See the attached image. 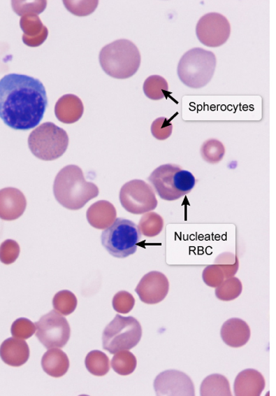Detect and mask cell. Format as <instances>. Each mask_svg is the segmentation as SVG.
Segmentation results:
<instances>
[{"label": "cell", "instance_id": "1", "mask_svg": "<svg viewBox=\"0 0 276 396\" xmlns=\"http://www.w3.org/2000/svg\"><path fill=\"white\" fill-rule=\"evenodd\" d=\"M48 105L47 91L38 79L10 73L0 80V118L10 128H36Z\"/></svg>", "mask_w": 276, "mask_h": 396}, {"label": "cell", "instance_id": "2", "mask_svg": "<svg viewBox=\"0 0 276 396\" xmlns=\"http://www.w3.org/2000/svg\"><path fill=\"white\" fill-rule=\"evenodd\" d=\"M56 200L64 208L78 211L89 201L99 197V189L85 181L83 171L77 165H68L57 175L54 183Z\"/></svg>", "mask_w": 276, "mask_h": 396}, {"label": "cell", "instance_id": "3", "mask_svg": "<svg viewBox=\"0 0 276 396\" xmlns=\"http://www.w3.org/2000/svg\"><path fill=\"white\" fill-rule=\"evenodd\" d=\"M99 60L108 76L126 79L133 76L139 70L141 55L133 43L128 39H119L102 48Z\"/></svg>", "mask_w": 276, "mask_h": 396}, {"label": "cell", "instance_id": "4", "mask_svg": "<svg viewBox=\"0 0 276 396\" xmlns=\"http://www.w3.org/2000/svg\"><path fill=\"white\" fill-rule=\"evenodd\" d=\"M216 66L214 53L203 48H193L182 57L177 66V76L188 87L203 88L214 77Z\"/></svg>", "mask_w": 276, "mask_h": 396}, {"label": "cell", "instance_id": "5", "mask_svg": "<svg viewBox=\"0 0 276 396\" xmlns=\"http://www.w3.org/2000/svg\"><path fill=\"white\" fill-rule=\"evenodd\" d=\"M30 150L37 158L49 162L59 159L68 146V136L54 123L45 122L31 132L28 139Z\"/></svg>", "mask_w": 276, "mask_h": 396}, {"label": "cell", "instance_id": "6", "mask_svg": "<svg viewBox=\"0 0 276 396\" xmlns=\"http://www.w3.org/2000/svg\"><path fill=\"white\" fill-rule=\"evenodd\" d=\"M141 233L134 222L118 218L101 234V243L112 256L125 258L134 255Z\"/></svg>", "mask_w": 276, "mask_h": 396}, {"label": "cell", "instance_id": "7", "mask_svg": "<svg viewBox=\"0 0 276 396\" xmlns=\"http://www.w3.org/2000/svg\"><path fill=\"white\" fill-rule=\"evenodd\" d=\"M142 334L138 320L117 314L103 332V348L111 354L130 350L140 343Z\"/></svg>", "mask_w": 276, "mask_h": 396}, {"label": "cell", "instance_id": "8", "mask_svg": "<svg viewBox=\"0 0 276 396\" xmlns=\"http://www.w3.org/2000/svg\"><path fill=\"white\" fill-rule=\"evenodd\" d=\"M119 201L126 211L134 215L147 213L158 205L152 187L141 180L126 183L120 189Z\"/></svg>", "mask_w": 276, "mask_h": 396}, {"label": "cell", "instance_id": "9", "mask_svg": "<svg viewBox=\"0 0 276 396\" xmlns=\"http://www.w3.org/2000/svg\"><path fill=\"white\" fill-rule=\"evenodd\" d=\"M36 335L48 349L62 348L71 338V326L68 320L56 311L43 316L36 323Z\"/></svg>", "mask_w": 276, "mask_h": 396}, {"label": "cell", "instance_id": "10", "mask_svg": "<svg viewBox=\"0 0 276 396\" xmlns=\"http://www.w3.org/2000/svg\"><path fill=\"white\" fill-rule=\"evenodd\" d=\"M231 33V27L225 16L209 13L201 17L196 27L199 41L206 47L218 48L225 44Z\"/></svg>", "mask_w": 276, "mask_h": 396}, {"label": "cell", "instance_id": "11", "mask_svg": "<svg viewBox=\"0 0 276 396\" xmlns=\"http://www.w3.org/2000/svg\"><path fill=\"white\" fill-rule=\"evenodd\" d=\"M155 393L158 396H194V386L185 373L177 370L161 372L154 382Z\"/></svg>", "mask_w": 276, "mask_h": 396}, {"label": "cell", "instance_id": "12", "mask_svg": "<svg viewBox=\"0 0 276 396\" xmlns=\"http://www.w3.org/2000/svg\"><path fill=\"white\" fill-rule=\"evenodd\" d=\"M169 289L170 283L166 275L159 271H152L142 278L136 292L143 303L154 305L165 299Z\"/></svg>", "mask_w": 276, "mask_h": 396}, {"label": "cell", "instance_id": "13", "mask_svg": "<svg viewBox=\"0 0 276 396\" xmlns=\"http://www.w3.org/2000/svg\"><path fill=\"white\" fill-rule=\"evenodd\" d=\"M180 169V166L178 165L164 164L154 170L151 176L148 177V181L152 183L155 192L161 199L175 201L182 197V195L176 190L174 185V176Z\"/></svg>", "mask_w": 276, "mask_h": 396}, {"label": "cell", "instance_id": "14", "mask_svg": "<svg viewBox=\"0 0 276 396\" xmlns=\"http://www.w3.org/2000/svg\"><path fill=\"white\" fill-rule=\"evenodd\" d=\"M26 208V197L19 189L7 188L0 190V219L5 221L19 219Z\"/></svg>", "mask_w": 276, "mask_h": 396}, {"label": "cell", "instance_id": "15", "mask_svg": "<svg viewBox=\"0 0 276 396\" xmlns=\"http://www.w3.org/2000/svg\"><path fill=\"white\" fill-rule=\"evenodd\" d=\"M266 386V380L260 372L245 369L235 377L234 393L235 396H260Z\"/></svg>", "mask_w": 276, "mask_h": 396}, {"label": "cell", "instance_id": "16", "mask_svg": "<svg viewBox=\"0 0 276 396\" xmlns=\"http://www.w3.org/2000/svg\"><path fill=\"white\" fill-rule=\"evenodd\" d=\"M221 337L228 346L240 348L249 342L251 330L248 324L240 318H231L223 324Z\"/></svg>", "mask_w": 276, "mask_h": 396}, {"label": "cell", "instance_id": "17", "mask_svg": "<svg viewBox=\"0 0 276 396\" xmlns=\"http://www.w3.org/2000/svg\"><path fill=\"white\" fill-rule=\"evenodd\" d=\"M20 27L24 31L22 41L31 48L41 45L48 37L49 31L37 15L21 17Z\"/></svg>", "mask_w": 276, "mask_h": 396}, {"label": "cell", "instance_id": "18", "mask_svg": "<svg viewBox=\"0 0 276 396\" xmlns=\"http://www.w3.org/2000/svg\"><path fill=\"white\" fill-rule=\"evenodd\" d=\"M0 358L6 365L20 367L25 365L30 358V348L24 340L8 338L0 346Z\"/></svg>", "mask_w": 276, "mask_h": 396}, {"label": "cell", "instance_id": "19", "mask_svg": "<svg viewBox=\"0 0 276 396\" xmlns=\"http://www.w3.org/2000/svg\"><path fill=\"white\" fill-rule=\"evenodd\" d=\"M86 217L92 227L106 229L117 220V210L108 201L100 200L89 206Z\"/></svg>", "mask_w": 276, "mask_h": 396}, {"label": "cell", "instance_id": "20", "mask_svg": "<svg viewBox=\"0 0 276 396\" xmlns=\"http://www.w3.org/2000/svg\"><path fill=\"white\" fill-rule=\"evenodd\" d=\"M55 112L61 122L73 124L82 117L83 103L76 95L66 94L57 101Z\"/></svg>", "mask_w": 276, "mask_h": 396}, {"label": "cell", "instance_id": "21", "mask_svg": "<svg viewBox=\"0 0 276 396\" xmlns=\"http://www.w3.org/2000/svg\"><path fill=\"white\" fill-rule=\"evenodd\" d=\"M42 367L48 375L59 378L65 376L70 369V360L67 355L59 348H50L43 355Z\"/></svg>", "mask_w": 276, "mask_h": 396}, {"label": "cell", "instance_id": "22", "mask_svg": "<svg viewBox=\"0 0 276 396\" xmlns=\"http://www.w3.org/2000/svg\"><path fill=\"white\" fill-rule=\"evenodd\" d=\"M201 396H232L228 379L221 374L207 376L201 383Z\"/></svg>", "mask_w": 276, "mask_h": 396}, {"label": "cell", "instance_id": "23", "mask_svg": "<svg viewBox=\"0 0 276 396\" xmlns=\"http://www.w3.org/2000/svg\"><path fill=\"white\" fill-rule=\"evenodd\" d=\"M85 364L91 374L96 376H106L110 370V361L108 355L99 350H94L86 355Z\"/></svg>", "mask_w": 276, "mask_h": 396}, {"label": "cell", "instance_id": "24", "mask_svg": "<svg viewBox=\"0 0 276 396\" xmlns=\"http://www.w3.org/2000/svg\"><path fill=\"white\" fill-rule=\"evenodd\" d=\"M143 91L149 99L158 101L170 95L169 85L166 80L159 76H152L146 79Z\"/></svg>", "mask_w": 276, "mask_h": 396}, {"label": "cell", "instance_id": "25", "mask_svg": "<svg viewBox=\"0 0 276 396\" xmlns=\"http://www.w3.org/2000/svg\"><path fill=\"white\" fill-rule=\"evenodd\" d=\"M164 227L163 217L155 212L150 211L142 216L138 228L141 234L145 235V237L153 238L162 232Z\"/></svg>", "mask_w": 276, "mask_h": 396}, {"label": "cell", "instance_id": "26", "mask_svg": "<svg viewBox=\"0 0 276 396\" xmlns=\"http://www.w3.org/2000/svg\"><path fill=\"white\" fill-rule=\"evenodd\" d=\"M111 365L114 372L117 374L129 376L136 370L137 360L133 353L129 352V350H124V351L115 353Z\"/></svg>", "mask_w": 276, "mask_h": 396}, {"label": "cell", "instance_id": "27", "mask_svg": "<svg viewBox=\"0 0 276 396\" xmlns=\"http://www.w3.org/2000/svg\"><path fill=\"white\" fill-rule=\"evenodd\" d=\"M243 290L242 283L235 277L226 278L215 290L217 299L223 302H230L237 299Z\"/></svg>", "mask_w": 276, "mask_h": 396}, {"label": "cell", "instance_id": "28", "mask_svg": "<svg viewBox=\"0 0 276 396\" xmlns=\"http://www.w3.org/2000/svg\"><path fill=\"white\" fill-rule=\"evenodd\" d=\"M78 306V299L72 292L61 290L55 295L53 306L55 311L62 316L71 315L75 311Z\"/></svg>", "mask_w": 276, "mask_h": 396}, {"label": "cell", "instance_id": "29", "mask_svg": "<svg viewBox=\"0 0 276 396\" xmlns=\"http://www.w3.org/2000/svg\"><path fill=\"white\" fill-rule=\"evenodd\" d=\"M225 153V146L217 139L206 141L201 148V157L205 162L212 164L221 162Z\"/></svg>", "mask_w": 276, "mask_h": 396}, {"label": "cell", "instance_id": "30", "mask_svg": "<svg viewBox=\"0 0 276 396\" xmlns=\"http://www.w3.org/2000/svg\"><path fill=\"white\" fill-rule=\"evenodd\" d=\"M215 265L221 269L226 278H229L237 274L239 269V260L237 255L230 252H225L215 258Z\"/></svg>", "mask_w": 276, "mask_h": 396}, {"label": "cell", "instance_id": "31", "mask_svg": "<svg viewBox=\"0 0 276 396\" xmlns=\"http://www.w3.org/2000/svg\"><path fill=\"white\" fill-rule=\"evenodd\" d=\"M196 183V179L189 171L178 170L174 176V185L176 190L182 197L191 192Z\"/></svg>", "mask_w": 276, "mask_h": 396}, {"label": "cell", "instance_id": "32", "mask_svg": "<svg viewBox=\"0 0 276 396\" xmlns=\"http://www.w3.org/2000/svg\"><path fill=\"white\" fill-rule=\"evenodd\" d=\"M11 334L21 340H27L36 332V324L27 318L17 319L11 326Z\"/></svg>", "mask_w": 276, "mask_h": 396}, {"label": "cell", "instance_id": "33", "mask_svg": "<svg viewBox=\"0 0 276 396\" xmlns=\"http://www.w3.org/2000/svg\"><path fill=\"white\" fill-rule=\"evenodd\" d=\"M13 5L15 13L20 16H24L27 15H39L47 8V1H34V2H25V1H13Z\"/></svg>", "mask_w": 276, "mask_h": 396}, {"label": "cell", "instance_id": "34", "mask_svg": "<svg viewBox=\"0 0 276 396\" xmlns=\"http://www.w3.org/2000/svg\"><path fill=\"white\" fill-rule=\"evenodd\" d=\"M20 254V245L15 240L8 239L0 245V261L5 265L14 263Z\"/></svg>", "mask_w": 276, "mask_h": 396}, {"label": "cell", "instance_id": "35", "mask_svg": "<svg viewBox=\"0 0 276 396\" xmlns=\"http://www.w3.org/2000/svg\"><path fill=\"white\" fill-rule=\"evenodd\" d=\"M135 304L134 297L126 291H119L113 297L112 307L118 313H130L133 309Z\"/></svg>", "mask_w": 276, "mask_h": 396}, {"label": "cell", "instance_id": "36", "mask_svg": "<svg viewBox=\"0 0 276 396\" xmlns=\"http://www.w3.org/2000/svg\"><path fill=\"white\" fill-rule=\"evenodd\" d=\"M152 134L159 141L168 139L173 132V125L166 118H159L154 120L152 125Z\"/></svg>", "mask_w": 276, "mask_h": 396}, {"label": "cell", "instance_id": "37", "mask_svg": "<svg viewBox=\"0 0 276 396\" xmlns=\"http://www.w3.org/2000/svg\"><path fill=\"white\" fill-rule=\"evenodd\" d=\"M203 279L205 285L211 288H217L223 283L226 277L221 269L214 264L204 269Z\"/></svg>", "mask_w": 276, "mask_h": 396}, {"label": "cell", "instance_id": "38", "mask_svg": "<svg viewBox=\"0 0 276 396\" xmlns=\"http://www.w3.org/2000/svg\"><path fill=\"white\" fill-rule=\"evenodd\" d=\"M67 10L78 16H86L93 13L99 1H64Z\"/></svg>", "mask_w": 276, "mask_h": 396}]
</instances>
